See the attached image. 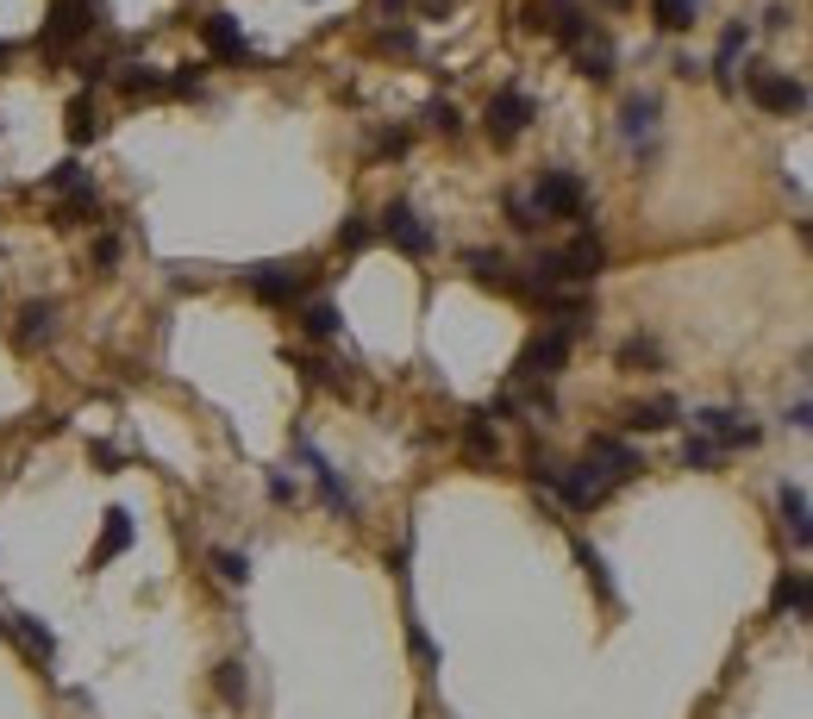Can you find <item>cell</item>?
<instances>
[{"label":"cell","mask_w":813,"mask_h":719,"mask_svg":"<svg viewBox=\"0 0 813 719\" xmlns=\"http://www.w3.org/2000/svg\"><path fill=\"white\" fill-rule=\"evenodd\" d=\"M213 688H220L225 707H244V700H251V676H244V663H220V670H213Z\"/></svg>","instance_id":"obj_33"},{"label":"cell","mask_w":813,"mask_h":719,"mask_svg":"<svg viewBox=\"0 0 813 719\" xmlns=\"http://www.w3.org/2000/svg\"><path fill=\"white\" fill-rule=\"evenodd\" d=\"M532 119H538V101H532L526 88H495V101H488V113H483V131L495 144H513Z\"/></svg>","instance_id":"obj_10"},{"label":"cell","mask_w":813,"mask_h":719,"mask_svg":"<svg viewBox=\"0 0 813 719\" xmlns=\"http://www.w3.org/2000/svg\"><path fill=\"white\" fill-rule=\"evenodd\" d=\"M370 244H375V219L370 213H345V225H338V251L357 257V251H370Z\"/></svg>","instance_id":"obj_30"},{"label":"cell","mask_w":813,"mask_h":719,"mask_svg":"<svg viewBox=\"0 0 813 719\" xmlns=\"http://www.w3.org/2000/svg\"><path fill=\"white\" fill-rule=\"evenodd\" d=\"M658 113H663V101L651 94V88H638V94L619 101V144H626L638 163L658 151Z\"/></svg>","instance_id":"obj_6"},{"label":"cell","mask_w":813,"mask_h":719,"mask_svg":"<svg viewBox=\"0 0 813 719\" xmlns=\"http://www.w3.org/2000/svg\"><path fill=\"white\" fill-rule=\"evenodd\" d=\"M570 345L576 338H564V332H538V338H526V350H520V363H513V382H557L564 375V363H570Z\"/></svg>","instance_id":"obj_8"},{"label":"cell","mask_w":813,"mask_h":719,"mask_svg":"<svg viewBox=\"0 0 813 719\" xmlns=\"http://www.w3.org/2000/svg\"><path fill=\"white\" fill-rule=\"evenodd\" d=\"M769 613H776V619H813V576L782 569L776 589H769Z\"/></svg>","instance_id":"obj_15"},{"label":"cell","mask_w":813,"mask_h":719,"mask_svg":"<svg viewBox=\"0 0 813 719\" xmlns=\"http://www.w3.org/2000/svg\"><path fill=\"white\" fill-rule=\"evenodd\" d=\"M200 88H207L200 63H188V69H170V76H163V94H176V101H195Z\"/></svg>","instance_id":"obj_37"},{"label":"cell","mask_w":813,"mask_h":719,"mask_svg":"<svg viewBox=\"0 0 813 719\" xmlns=\"http://www.w3.org/2000/svg\"><path fill=\"white\" fill-rule=\"evenodd\" d=\"M63 131H69V144H94V138L107 131V119H101V107H94V94H76V101H69Z\"/></svg>","instance_id":"obj_24"},{"label":"cell","mask_w":813,"mask_h":719,"mask_svg":"<svg viewBox=\"0 0 813 719\" xmlns=\"http://www.w3.org/2000/svg\"><path fill=\"white\" fill-rule=\"evenodd\" d=\"M207 564H213V576H220V582H232V589H244V582H251V557H244V550H225L220 545Z\"/></svg>","instance_id":"obj_34"},{"label":"cell","mask_w":813,"mask_h":719,"mask_svg":"<svg viewBox=\"0 0 813 719\" xmlns=\"http://www.w3.org/2000/svg\"><path fill=\"white\" fill-rule=\"evenodd\" d=\"M239 282L264 306H294L307 288V263H251V269H239Z\"/></svg>","instance_id":"obj_4"},{"label":"cell","mask_w":813,"mask_h":719,"mask_svg":"<svg viewBox=\"0 0 813 719\" xmlns=\"http://www.w3.org/2000/svg\"><path fill=\"white\" fill-rule=\"evenodd\" d=\"M294 451H301V463H307L313 482H320V501H326L332 513H345V520H351V513H357V495L345 488V476H338V469H332V463L313 451V438H307V432H294Z\"/></svg>","instance_id":"obj_13"},{"label":"cell","mask_w":813,"mask_h":719,"mask_svg":"<svg viewBox=\"0 0 813 719\" xmlns=\"http://www.w3.org/2000/svg\"><path fill=\"white\" fill-rule=\"evenodd\" d=\"M132 513H126V507H107V513H101V538H94V550H89V569H107L113 557H119V550H132Z\"/></svg>","instance_id":"obj_17"},{"label":"cell","mask_w":813,"mask_h":719,"mask_svg":"<svg viewBox=\"0 0 813 719\" xmlns=\"http://www.w3.org/2000/svg\"><path fill=\"white\" fill-rule=\"evenodd\" d=\"M419 119H426V131H439V138H457V131H463V113L451 107V101H426Z\"/></svg>","instance_id":"obj_36"},{"label":"cell","mask_w":813,"mask_h":719,"mask_svg":"<svg viewBox=\"0 0 813 719\" xmlns=\"http://www.w3.org/2000/svg\"><path fill=\"white\" fill-rule=\"evenodd\" d=\"M301 332L326 345V338H338V332H345V320H338V306H332V301H301Z\"/></svg>","instance_id":"obj_29"},{"label":"cell","mask_w":813,"mask_h":719,"mask_svg":"<svg viewBox=\"0 0 813 719\" xmlns=\"http://www.w3.org/2000/svg\"><path fill=\"white\" fill-rule=\"evenodd\" d=\"M407 645H414V657H419V663H426V670L439 663V645L426 638V626H419V619H407Z\"/></svg>","instance_id":"obj_39"},{"label":"cell","mask_w":813,"mask_h":719,"mask_svg":"<svg viewBox=\"0 0 813 719\" xmlns=\"http://www.w3.org/2000/svg\"><path fill=\"white\" fill-rule=\"evenodd\" d=\"M682 463H688V469H720L725 451H720V444H707L701 432H688V438H682Z\"/></svg>","instance_id":"obj_35"},{"label":"cell","mask_w":813,"mask_h":719,"mask_svg":"<svg viewBox=\"0 0 813 719\" xmlns=\"http://www.w3.org/2000/svg\"><path fill=\"white\" fill-rule=\"evenodd\" d=\"M113 82H119V94H126V101H156V94H163V69H151V63H126L119 76H113Z\"/></svg>","instance_id":"obj_27"},{"label":"cell","mask_w":813,"mask_h":719,"mask_svg":"<svg viewBox=\"0 0 813 719\" xmlns=\"http://www.w3.org/2000/svg\"><path fill=\"white\" fill-rule=\"evenodd\" d=\"M582 463H589V469L607 482V488H626V482L644 469L638 444H632V438H619V432H594V438H589V451H582Z\"/></svg>","instance_id":"obj_5"},{"label":"cell","mask_w":813,"mask_h":719,"mask_svg":"<svg viewBox=\"0 0 813 719\" xmlns=\"http://www.w3.org/2000/svg\"><path fill=\"white\" fill-rule=\"evenodd\" d=\"M751 101L764 113H782V119H794V113L808 107V88L794 82V76H782V69H751Z\"/></svg>","instance_id":"obj_11"},{"label":"cell","mask_w":813,"mask_h":719,"mask_svg":"<svg viewBox=\"0 0 813 719\" xmlns=\"http://www.w3.org/2000/svg\"><path fill=\"white\" fill-rule=\"evenodd\" d=\"M619 426H626V432H670V426H682V401H676V394L632 401V407L619 414Z\"/></svg>","instance_id":"obj_16"},{"label":"cell","mask_w":813,"mask_h":719,"mask_svg":"<svg viewBox=\"0 0 813 719\" xmlns=\"http://www.w3.org/2000/svg\"><path fill=\"white\" fill-rule=\"evenodd\" d=\"M507 225H513V232H545V213L532 207L526 188H507Z\"/></svg>","instance_id":"obj_32"},{"label":"cell","mask_w":813,"mask_h":719,"mask_svg":"<svg viewBox=\"0 0 813 719\" xmlns=\"http://www.w3.org/2000/svg\"><path fill=\"white\" fill-rule=\"evenodd\" d=\"M407 151V131H382V138H375V156H400Z\"/></svg>","instance_id":"obj_43"},{"label":"cell","mask_w":813,"mask_h":719,"mask_svg":"<svg viewBox=\"0 0 813 719\" xmlns=\"http://www.w3.org/2000/svg\"><path fill=\"white\" fill-rule=\"evenodd\" d=\"M7 57H13V44H7V38H0V63H7Z\"/></svg>","instance_id":"obj_46"},{"label":"cell","mask_w":813,"mask_h":719,"mask_svg":"<svg viewBox=\"0 0 813 719\" xmlns=\"http://www.w3.org/2000/svg\"><path fill=\"white\" fill-rule=\"evenodd\" d=\"M782 426L789 432H813V401H794L789 414H782Z\"/></svg>","instance_id":"obj_42"},{"label":"cell","mask_w":813,"mask_h":719,"mask_svg":"<svg viewBox=\"0 0 813 719\" xmlns=\"http://www.w3.org/2000/svg\"><path fill=\"white\" fill-rule=\"evenodd\" d=\"M107 25L101 0H50V20L38 32V57L45 63H76V44H89Z\"/></svg>","instance_id":"obj_1"},{"label":"cell","mask_w":813,"mask_h":719,"mask_svg":"<svg viewBox=\"0 0 813 719\" xmlns=\"http://www.w3.org/2000/svg\"><path fill=\"white\" fill-rule=\"evenodd\" d=\"M375 50H395V57H407V50H414V32H400V25H388V32L375 38Z\"/></svg>","instance_id":"obj_41"},{"label":"cell","mask_w":813,"mask_h":719,"mask_svg":"<svg viewBox=\"0 0 813 719\" xmlns=\"http://www.w3.org/2000/svg\"><path fill=\"white\" fill-rule=\"evenodd\" d=\"M526 195L545 219H582V225H589V182H582L576 170H564V163H550Z\"/></svg>","instance_id":"obj_2"},{"label":"cell","mask_w":813,"mask_h":719,"mask_svg":"<svg viewBox=\"0 0 813 719\" xmlns=\"http://www.w3.org/2000/svg\"><path fill=\"white\" fill-rule=\"evenodd\" d=\"M745 50H751V25L732 20V25L720 32V50H713V82H720L725 94L739 88V57H745Z\"/></svg>","instance_id":"obj_20"},{"label":"cell","mask_w":813,"mask_h":719,"mask_svg":"<svg viewBox=\"0 0 813 719\" xmlns=\"http://www.w3.org/2000/svg\"><path fill=\"white\" fill-rule=\"evenodd\" d=\"M601 7H626V0H601Z\"/></svg>","instance_id":"obj_48"},{"label":"cell","mask_w":813,"mask_h":719,"mask_svg":"<svg viewBox=\"0 0 813 719\" xmlns=\"http://www.w3.org/2000/svg\"><path fill=\"white\" fill-rule=\"evenodd\" d=\"M45 188H50L57 200H89V195H94V170L82 163V156H63V163L45 175Z\"/></svg>","instance_id":"obj_22"},{"label":"cell","mask_w":813,"mask_h":719,"mask_svg":"<svg viewBox=\"0 0 813 719\" xmlns=\"http://www.w3.org/2000/svg\"><path fill=\"white\" fill-rule=\"evenodd\" d=\"M375 13H388V20H400V13H407V0H370Z\"/></svg>","instance_id":"obj_45"},{"label":"cell","mask_w":813,"mask_h":719,"mask_svg":"<svg viewBox=\"0 0 813 719\" xmlns=\"http://www.w3.org/2000/svg\"><path fill=\"white\" fill-rule=\"evenodd\" d=\"M801 239H813V219H801Z\"/></svg>","instance_id":"obj_47"},{"label":"cell","mask_w":813,"mask_h":719,"mask_svg":"<svg viewBox=\"0 0 813 719\" xmlns=\"http://www.w3.org/2000/svg\"><path fill=\"white\" fill-rule=\"evenodd\" d=\"M695 13H701V0H651V20H658L663 32H688Z\"/></svg>","instance_id":"obj_31"},{"label":"cell","mask_w":813,"mask_h":719,"mask_svg":"<svg viewBox=\"0 0 813 719\" xmlns=\"http://www.w3.org/2000/svg\"><path fill=\"white\" fill-rule=\"evenodd\" d=\"M526 25H532V32H550V38L570 44V50L594 32V20H589V7H582V0H532Z\"/></svg>","instance_id":"obj_7"},{"label":"cell","mask_w":813,"mask_h":719,"mask_svg":"<svg viewBox=\"0 0 813 719\" xmlns=\"http://www.w3.org/2000/svg\"><path fill=\"white\" fill-rule=\"evenodd\" d=\"M0 633L13 638V645L38 663V670H50V663H57V633H50L38 613H0Z\"/></svg>","instance_id":"obj_12"},{"label":"cell","mask_w":813,"mask_h":719,"mask_svg":"<svg viewBox=\"0 0 813 719\" xmlns=\"http://www.w3.org/2000/svg\"><path fill=\"white\" fill-rule=\"evenodd\" d=\"M200 38H207V50H213L220 63H251V44H244L232 13H207V20H200Z\"/></svg>","instance_id":"obj_18"},{"label":"cell","mask_w":813,"mask_h":719,"mask_svg":"<svg viewBox=\"0 0 813 719\" xmlns=\"http://www.w3.org/2000/svg\"><path fill=\"white\" fill-rule=\"evenodd\" d=\"M576 564H582V576H589V589L601 594V607H619V589H614V576H607V557H601L589 538H576Z\"/></svg>","instance_id":"obj_25"},{"label":"cell","mask_w":813,"mask_h":719,"mask_svg":"<svg viewBox=\"0 0 813 719\" xmlns=\"http://www.w3.org/2000/svg\"><path fill=\"white\" fill-rule=\"evenodd\" d=\"M264 488H269V501H294V476H288V469H269V476H264Z\"/></svg>","instance_id":"obj_40"},{"label":"cell","mask_w":813,"mask_h":719,"mask_svg":"<svg viewBox=\"0 0 813 719\" xmlns=\"http://www.w3.org/2000/svg\"><path fill=\"white\" fill-rule=\"evenodd\" d=\"M94 463H101V469H107V476H113V469H119V463H126V457H119V444H94Z\"/></svg>","instance_id":"obj_44"},{"label":"cell","mask_w":813,"mask_h":719,"mask_svg":"<svg viewBox=\"0 0 813 719\" xmlns=\"http://www.w3.org/2000/svg\"><path fill=\"white\" fill-rule=\"evenodd\" d=\"M570 57H576V69H582V82H614V63H619V57H614V44L601 38V32H589V38L576 44Z\"/></svg>","instance_id":"obj_23"},{"label":"cell","mask_w":813,"mask_h":719,"mask_svg":"<svg viewBox=\"0 0 813 719\" xmlns=\"http://www.w3.org/2000/svg\"><path fill=\"white\" fill-rule=\"evenodd\" d=\"M119 263H126V239H94V269H101V276H113V269H119Z\"/></svg>","instance_id":"obj_38"},{"label":"cell","mask_w":813,"mask_h":719,"mask_svg":"<svg viewBox=\"0 0 813 719\" xmlns=\"http://www.w3.org/2000/svg\"><path fill=\"white\" fill-rule=\"evenodd\" d=\"M463 269H469V282L476 288H495V294H526V282L513 276V263L501 251H463Z\"/></svg>","instance_id":"obj_14"},{"label":"cell","mask_w":813,"mask_h":719,"mask_svg":"<svg viewBox=\"0 0 813 719\" xmlns=\"http://www.w3.org/2000/svg\"><path fill=\"white\" fill-rule=\"evenodd\" d=\"M695 432L732 457V451H751V444L764 438V426H757L751 414H739V407H701V414H695Z\"/></svg>","instance_id":"obj_9"},{"label":"cell","mask_w":813,"mask_h":719,"mask_svg":"<svg viewBox=\"0 0 813 719\" xmlns=\"http://www.w3.org/2000/svg\"><path fill=\"white\" fill-rule=\"evenodd\" d=\"M57 338V306L50 301H25L20 306V326H13V345L20 350H45Z\"/></svg>","instance_id":"obj_21"},{"label":"cell","mask_w":813,"mask_h":719,"mask_svg":"<svg viewBox=\"0 0 813 719\" xmlns=\"http://www.w3.org/2000/svg\"><path fill=\"white\" fill-rule=\"evenodd\" d=\"M619 370H638V375L663 370V345L658 338H644V332H632V338L619 345Z\"/></svg>","instance_id":"obj_28"},{"label":"cell","mask_w":813,"mask_h":719,"mask_svg":"<svg viewBox=\"0 0 813 719\" xmlns=\"http://www.w3.org/2000/svg\"><path fill=\"white\" fill-rule=\"evenodd\" d=\"M375 239H388L400 251V257H432V251H439V239H432V225H426V219L414 213V207H407V200H388V207H382V219H375Z\"/></svg>","instance_id":"obj_3"},{"label":"cell","mask_w":813,"mask_h":719,"mask_svg":"<svg viewBox=\"0 0 813 719\" xmlns=\"http://www.w3.org/2000/svg\"><path fill=\"white\" fill-rule=\"evenodd\" d=\"M776 513H782V532L794 538V550H808L813 545V501L794 488V482H782V488H776Z\"/></svg>","instance_id":"obj_19"},{"label":"cell","mask_w":813,"mask_h":719,"mask_svg":"<svg viewBox=\"0 0 813 719\" xmlns=\"http://www.w3.org/2000/svg\"><path fill=\"white\" fill-rule=\"evenodd\" d=\"M463 451H469L476 463H495V457H501V438H495V419H488V414H469V419H463Z\"/></svg>","instance_id":"obj_26"}]
</instances>
